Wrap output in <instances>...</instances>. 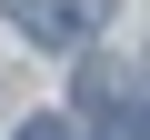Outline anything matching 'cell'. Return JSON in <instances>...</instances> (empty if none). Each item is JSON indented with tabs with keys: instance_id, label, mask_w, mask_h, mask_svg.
<instances>
[{
	"instance_id": "3957f363",
	"label": "cell",
	"mask_w": 150,
	"mask_h": 140,
	"mask_svg": "<svg viewBox=\"0 0 150 140\" xmlns=\"http://www.w3.org/2000/svg\"><path fill=\"white\" fill-rule=\"evenodd\" d=\"M20 140H70V120H30V130H20Z\"/></svg>"
},
{
	"instance_id": "6da1fadb",
	"label": "cell",
	"mask_w": 150,
	"mask_h": 140,
	"mask_svg": "<svg viewBox=\"0 0 150 140\" xmlns=\"http://www.w3.org/2000/svg\"><path fill=\"white\" fill-rule=\"evenodd\" d=\"M10 20H20V40H40V50H80V40H100L110 0H10Z\"/></svg>"
},
{
	"instance_id": "277c9868",
	"label": "cell",
	"mask_w": 150,
	"mask_h": 140,
	"mask_svg": "<svg viewBox=\"0 0 150 140\" xmlns=\"http://www.w3.org/2000/svg\"><path fill=\"white\" fill-rule=\"evenodd\" d=\"M90 140H140V120H110V130H90Z\"/></svg>"
},
{
	"instance_id": "7a4b0ae2",
	"label": "cell",
	"mask_w": 150,
	"mask_h": 140,
	"mask_svg": "<svg viewBox=\"0 0 150 140\" xmlns=\"http://www.w3.org/2000/svg\"><path fill=\"white\" fill-rule=\"evenodd\" d=\"M80 110H110V120H140V70L130 60H80Z\"/></svg>"
}]
</instances>
